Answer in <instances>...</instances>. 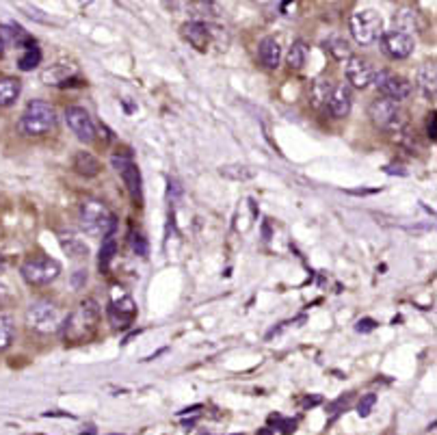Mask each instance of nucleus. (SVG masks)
Returning <instances> with one entry per match:
<instances>
[{"mask_svg":"<svg viewBox=\"0 0 437 435\" xmlns=\"http://www.w3.org/2000/svg\"><path fill=\"white\" fill-rule=\"evenodd\" d=\"M56 126V111L46 100H31L19 120V130L26 136H44Z\"/></svg>","mask_w":437,"mask_h":435,"instance_id":"f257e3e1","label":"nucleus"},{"mask_svg":"<svg viewBox=\"0 0 437 435\" xmlns=\"http://www.w3.org/2000/svg\"><path fill=\"white\" fill-rule=\"evenodd\" d=\"M81 223L85 228L87 234L91 236H109L115 232L117 228V219L115 214L97 200H85L81 206Z\"/></svg>","mask_w":437,"mask_h":435,"instance_id":"f03ea898","label":"nucleus"},{"mask_svg":"<svg viewBox=\"0 0 437 435\" xmlns=\"http://www.w3.org/2000/svg\"><path fill=\"white\" fill-rule=\"evenodd\" d=\"M351 35L360 46H370L383 35V19L374 9H362L351 15Z\"/></svg>","mask_w":437,"mask_h":435,"instance_id":"7ed1b4c3","label":"nucleus"},{"mask_svg":"<svg viewBox=\"0 0 437 435\" xmlns=\"http://www.w3.org/2000/svg\"><path fill=\"white\" fill-rule=\"evenodd\" d=\"M368 115L372 124L381 130H388L392 134H399L401 130H405V115L401 106L392 100H386V97L372 100V104L368 106Z\"/></svg>","mask_w":437,"mask_h":435,"instance_id":"20e7f679","label":"nucleus"},{"mask_svg":"<svg viewBox=\"0 0 437 435\" xmlns=\"http://www.w3.org/2000/svg\"><path fill=\"white\" fill-rule=\"evenodd\" d=\"M26 321L33 329L42 331V333H54L63 327L65 323V316L63 312L58 310L52 301H35L31 303L29 312H26Z\"/></svg>","mask_w":437,"mask_h":435,"instance_id":"39448f33","label":"nucleus"},{"mask_svg":"<svg viewBox=\"0 0 437 435\" xmlns=\"http://www.w3.org/2000/svg\"><path fill=\"white\" fill-rule=\"evenodd\" d=\"M97 321H100V306H97L93 299H85L74 314H70L63 327H65V335L78 340L87 335L91 329H95Z\"/></svg>","mask_w":437,"mask_h":435,"instance_id":"423d86ee","label":"nucleus"},{"mask_svg":"<svg viewBox=\"0 0 437 435\" xmlns=\"http://www.w3.org/2000/svg\"><path fill=\"white\" fill-rule=\"evenodd\" d=\"M19 273L26 284L31 286H46L50 282H54L61 273V264L52 258H46V255H39V258H31L26 260L22 267H19Z\"/></svg>","mask_w":437,"mask_h":435,"instance_id":"0eeeda50","label":"nucleus"},{"mask_svg":"<svg viewBox=\"0 0 437 435\" xmlns=\"http://www.w3.org/2000/svg\"><path fill=\"white\" fill-rule=\"evenodd\" d=\"M109 321L113 327L117 329H124L128 327L132 321H134V316H136V303L134 299L124 292L122 288H113V296H111V301H109Z\"/></svg>","mask_w":437,"mask_h":435,"instance_id":"6e6552de","label":"nucleus"},{"mask_svg":"<svg viewBox=\"0 0 437 435\" xmlns=\"http://www.w3.org/2000/svg\"><path fill=\"white\" fill-rule=\"evenodd\" d=\"M372 83L376 85V89L381 91V95L386 97V100H392L399 104L401 100H405V97L411 93V85L405 81L403 76H396L392 72H374V78Z\"/></svg>","mask_w":437,"mask_h":435,"instance_id":"1a4fd4ad","label":"nucleus"},{"mask_svg":"<svg viewBox=\"0 0 437 435\" xmlns=\"http://www.w3.org/2000/svg\"><path fill=\"white\" fill-rule=\"evenodd\" d=\"M111 163L115 167V171L122 175L124 184L130 191V197L134 200V204L141 206L143 204V189H141V171L132 163V158L128 156H113Z\"/></svg>","mask_w":437,"mask_h":435,"instance_id":"9d476101","label":"nucleus"},{"mask_svg":"<svg viewBox=\"0 0 437 435\" xmlns=\"http://www.w3.org/2000/svg\"><path fill=\"white\" fill-rule=\"evenodd\" d=\"M65 124L70 130L81 139L83 143H91L95 139V124L91 115L81 106H67L65 109Z\"/></svg>","mask_w":437,"mask_h":435,"instance_id":"9b49d317","label":"nucleus"},{"mask_svg":"<svg viewBox=\"0 0 437 435\" xmlns=\"http://www.w3.org/2000/svg\"><path fill=\"white\" fill-rule=\"evenodd\" d=\"M347 78H349V83L353 87L366 89L374 78V68H372V63L368 61V58L351 54L347 58Z\"/></svg>","mask_w":437,"mask_h":435,"instance_id":"f8f14e48","label":"nucleus"},{"mask_svg":"<svg viewBox=\"0 0 437 435\" xmlns=\"http://www.w3.org/2000/svg\"><path fill=\"white\" fill-rule=\"evenodd\" d=\"M381 46L390 58H407L413 52V37L401 31H388L381 35Z\"/></svg>","mask_w":437,"mask_h":435,"instance_id":"ddd939ff","label":"nucleus"},{"mask_svg":"<svg viewBox=\"0 0 437 435\" xmlns=\"http://www.w3.org/2000/svg\"><path fill=\"white\" fill-rule=\"evenodd\" d=\"M212 35H214V31L206 22H200V19H193V22H186L182 26V37L200 52H206L210 48Z\"/></svg>","mask_w":437,"mask_h":435,"instance_id":"4468645a","label":"nucleus"},{"mask_svg":"<svg viewBox=\"0 0 437 435\" xmlns=\"http://www.w3.org/2000/svg\"><path fill=\"white\" fill-rule=\"evenodd\" d=\"M351 106H353V93L347 85H333V91L327 100V109L331 113V117L335 120H342L351 113Z\"/></svg>","mask_w":437,"mask_h":435,"instance_id":"2eb2a0df","label":"nucleus"},{"mask_svg":"<svg viewBox=\"0 0 437 435\" xmlns=\"http://www.w3.org/2000/svg\"><path fill=\"white\" fill-rule=\"evenodd\" d=\"M76 74H78V70H76L74 63H54V65H50L48 70L42 72V81L46 85L63 87V85H67V81H72Z\"/></svg>","mask_w":437,"mask_h":435,"instance_id":"dca6fc26","label":"nucleus"},{"mask_svg":"<svg viewBox=\"0 0 437 435\" xmlns=\"http://www.w3.org/2000/svg\"><path fill=\"white\" fill-rule=\"evenodd\" d=\"M257 56H260V61H262L264 68H269V70L280 68V63H282L280 42H277L275 37H264L260 42V46H257Z\"/></svg>","mask_w":437,"mask_h":435,"instance_id":"f3484780","label":"nucleus"},{"mask_svg":"<svg viewBox=\"0 0 437 435\" xmlns=\"http://www.w3.org/2000/svg\"><path fill=\"white\" fill-rule=\"evenodd\" d=\"M415 83H418V89L422 91L424 97L433 100L435 97V91H437V70L433 63H427L418 70V78H415Z\"/></svg>","mask_w":437,"mask_h":435,"instance_id":"a211bd4d","label":"nucleus"},{"mask_svg":"<svg viewBox=\"0 0 437 435\" xmlns=\"http://www.w3.org/2000/svg\"><path fill=\"white\" fill-rule=\"evenodd\" d=\"M72 165H74L76 173H81L85 177H93V175L100 173V169H102L100 167V161H97V158L91 152H76Z\"/></svg>","mask_w":437,"mask_h":435,"instance_id":"6ab92c4d","label":"nucleus"},{"mask_svg":"<svg viewBox=\"0 0 437 435\" xmlns=\"http://www.w3.org/2000/svg\"><path fill=\"white\" fill-rule=\"evenodd\" d=\"M22 85L15 78H0V106H11L19 97Z\"/></svg>","mask_w":437,"mask_h":435,"instance_id":"aec40b11","label":"nucleus"},{"mask_svg":"<svg viewBox=\"0 0 437 435\" xmlns=\"http://www.w3.org/2000/svg\"><path fill=\"white\" fill-rule=\"evenodd\" d=\"M15 338V321L11 314H0V353L7 351Z\"/></svg>","mask_w":437,"mask_h":435,"instance_id":"412c9836","label":"nucleus"},{"mask_svg":"<svg viewBox=\"0 0 437 435\" xmlns=\"http://www.w3.org/2000/svg\"><path fill=\"white\" fill-rule=\"evenodd\" d=\"M331 91H333V83H331V81H316V83L312 85V89H310V100H312V104H314V106H323V104H327Z\"/></svg>","mask_w":437,"mask_h":435,"instance_id":"4be33fe9","label":"nucleus"},{"mask_svg":"<svg viewBox=\"0 0 437 435\" xmlns=\"http://www.w3.org/2000/svg\"><path fill=\"white\" fill-rule=\"evenodd\" d=\"M39 63H42V50L37 46H31V48H24L22 54L17 56V68L22 72H31L35 70Z\"/></svg>","mask_w":437,"mask_h":435,"instance_id":"5701e85b","label":"nucleus"},{"mask_svg":"<svg viewBox=\"0 0 437 435\" xmlns=\"http://www.w3.org/2000/svg\"><path fill=\"white\" fill-rule=\"evenodd\" d=\"M325 50L335 58V61H344V58L351 56V48L342 37H329L325 42Z\"/></svg>","mask_w":437,"mask_h":435,"instance_id":"b1692460","label":"nucleus"},{"mask_svg":"<svg viewBox=\"0 0 437 435\" xmlns=\"http://www.w3.org/2000/svg\"><path fill=\"white\" fill-rule=\"evenodd\" d=\"M115 251H117L115 234L104 236L102 247H100V258H97V262H100V269H102V271H109V267H111V262H113V258H115Z\"/></svg>","mask_w":437,"mask_h":435,"instance_id":"393cba45","label":"nucleus"},{"mask_svg":"<svg viewBox=\"0 0 437 435\" xmlns=\"http://www.w3.org/2000/svg\"><path fill=\"white\" fill-rule=\"evenodd\" d=\"M305 58H308V46L303 42H294L290 48H288V54H286V61L290 68L294 70H301L305 65Z\"/></svg>","mask_w":437,"mask_h":435,"instance_id":"a878e982","label":"nucleus"},{"mask_svg":"<svg viewBox=\"0 0 437 435\" xmlns=\"http://www.w3.org/2000/svg\"><path fill=\"white\" fill-rule=\"evenodd\" d=\"M413 29H415V11L401 9L399 13H394V31L411 35L409 31H413Z\"/></svg>","mask_w":437,"mask_h":435,"instance_id":"bb28decb","label":"nucleus"},{"mask_svg":"<svg viewBox=\"0 0 437 435\" xmlns=\"http://www.w3.org/2000/svg\"><path fill=\"white\" fill-rule=\"evenodd\" d=\"M221 175L230 177V180H249V177H253V171L243 165H230L221 167Z\"/></svg>","mask_w":437,"mask_h":435,"instance_id":"cd10ccee","label":"nucleus"},{"mask_svg":"<svg viewBox=\"0 0 437 435\" xmlns=\"http://www.w3.org/2000/svg\"><path fill=\"white\" fill-rule=\"evenodd\" d=\"M374 403H376V394H366V397H362L360 405H357V413H360L362 418L370 416V411H372Z\"/></svg>","mask_w":437,"mask_h":435,"instance_id":"c85d7f7f","label":"nucleus"},{"mask_svg":"<svg viewBox=\"0 0 437 435\" xmlns=\"http://www.w3.org/2000/svg\"><path fill=\"white\" fill-rule=\"evenodd\" d=\"M132 247L138 255H148V243L143 241V236H132Z\"/></svg>","mask_w":437,"mask_h":435,"instance_id":"c756f323","label":"nucleus"},{"mask_svg":"<svg viewBox=\"0 0 437 435\" xmlns=\"http://www.w3.org/2000/svg\"><path fill=\"white\" fill-rule=\"evenodd\" d=\"M427 134H429L431 141L437 139V120H435V113H431L429 120H427Z\"/></svg>","mask_w":437,"mask_h":435,"instance_id":"7c9ffc66","label":"nucleus"},{"mask_svg":"<svg viewBox=\"0 0 437 435\" xmlns=\"http://www.w3.org/2000/svg\"><path fill=\"white\" fill-rule=\"evenodd\" d=\"M376 327V323L372 321V319H362V321H357V325H355V329L360 331V333H368V331H372Z\"/></svg>","mask_w":437,"mask_h":435,"instance_id":"2f4dec72","label":"nucleus"},{"mask_svg":"<svg viewBox=\"0 0 437 435\" xmlns=\"http://www.w3.org/2000/svg\"><path fill=\"white\" fill-rule=\"evenodd\" d=\"M294 427H296L294 420H282V418H280V429H282V433H294Z\"/></svg>","mask_w":437,"mask_h":435,"instance_id":"473e14b6","label":"nucleus"},{"mask_svg":"<svg viewBox=\"0 0 437 435\" xmlns=\"http://www.w3.org/2000/svg\"><path fill=\"white\" fill-rule=\"evenodd\" d=\"M5 269H7V260H5V255L0 253V273H3Z\"/></svg>","mask_w":437,"mask_h":435,"instance_id":"72a5a7b5","label":"nucleus"},{"mask_svg":"<svg viewBox=\"0 0 437 435\" xmlns=\"http://www.w3.org/2000/svg\"><path fill=\"white\" fill-rule=\"evenodd\" d=\"M257 435H273L271 429H262V431H257Z\"/></svg>","mask_w":437,"mask_h":435,"instance_id":"f704fd0d","label":"nucleus"},{"mask_svg":"<svg viewBox=\"0 0 437 435\" xmlns=\"http://www.w3.org/2000/svg\"><path fill=\"white\" fill-rule=\"evenodd\" d=\"M109 435H122V433H109Z\"/></svg>","mask_w":437,"mask_h":435,"instance_id":"c9c22d12","label":"nucleus"}]
</instances>
